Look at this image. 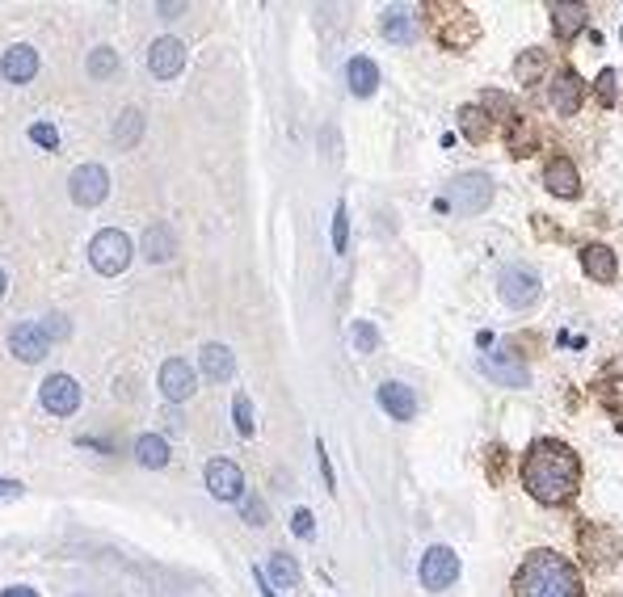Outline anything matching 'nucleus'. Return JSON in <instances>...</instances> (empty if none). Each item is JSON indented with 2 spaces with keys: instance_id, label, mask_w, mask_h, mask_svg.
Returning a JSON list of instances; mask_svg holds the SVG:
<instances>
[{
  "instance_id": "obj_1",
  "label": "nucleus",
  "mask_w": 623,
  "mask_h": 597,
  "mask_svg": "<svg viewBox=\"0 0 623 597\" xmlns=\"http://www.w3.org/2000/svg\"><path fill=\"white\" fill-rule=\"evenodd\" d=\"M522 488L539 505H569L581 488V459L556 438H535L522 455Z\"/></svg>"
},
{
  "instance_id": "obj_2",
  "label": "nucleus",
  "mask_w": 623,
  "mask_h": 597,
  "mask_svg": "<svg viewBox=\"0 0 623 597\" xmlns=\"http://www.w3.org/2000/svg\"><path fill=\"white\" fill-rule=\"evenodd\" d=\"M514 597H586V589H581V572L565 555L539 547L514 572Z\"/></svg>"
},
{
  "instance_id": "obj_3",
  "label": "nucleus",
  "mask_w": 623,
  "mask_h": 597,
  "mask_svg": "<svg viewBox=\"0 0 623 597\" xmlns=\"http://www.w3.org/2000/svg\"><path fill=\"white\" fill-rule=\"evenodd\" d=\"M135 249H131V236L127 232H118V228H106V232H97L93 244H89V261H93V270L102 274V278H118L131 265Z\"/></svg>"
},
{
  "instance_id": "obj_4",
  "label": "nucleus",
  "mask_w": 623,
  "mask_h": 597,
  "mask_svg": "<svg viewBox=\"0 0 623 597\" xmlns=\"http://www.w3.org/2000/svg\"><path fill=\"white\" fill-rule=\"evenodd\" d=\"M489 202H493L489 173H459L451 181V207L459 215H480V211H489Z\"/></svg>"
},
{
  "instance_id": "obj_5",
  "label": "nucleus",
  "mask_w": 623,
  "mask_h": 597,
  "mask_svg": "<svg viewBox=\"0 0 623 597\" xmlns=\"http://www.w3.org/2000/svg\"><path fill=\"white\" fill-rule=\"evenodd\" d=\"M68 194L76 207H102L110 198V173L102 164H80V169L68 177Z\"/></svg>"
},
{
  "instance_id": "obj_6",
  "label": "nucleus",
  "mask_w": 623,
  "mask_h": 597,
  "mask_svg": "<svg viewBox=\"0 0 623 597\" xmlns=\"http://www.w3.org/2000/svg\"><path fill=\"white\" fill-rule=\"evenodd\" d=\"M455 576H459V555L451 547H430L426 555H421V585H426L430 593H442V589H451L455 585Z\"/></svg>"
},
{
  "instance_id": "obj_7",
  "label": "nucleus",
  "mask_w": 623,
  "mask_h": 597,
  "mask_svg": "<svg viewBox=\"0 0 623 597\" xmlns=\"http://www.w3.org/2000/svg\"><path fill=\"white\" fill-rule=\"evenodd\" d=\"M51 337H47V328L43 320H26V324H17L13 333H9V354L17 362H43L51 354Z\"/></svg>"
},
{
  "instance_id": "obj_8",
  "label": "nucleus",
  "mask_w": 623,
  "mask_h": 597,
  "mask_svg": "<svg viewBox=\"0 0 623 597\" xmlns=\"http://www.w3.org/2000/svg\"><path fill=\"white\" fill-rule=\"evenodd\" d=\"M497 291H501V299L514 307V312H522V307H531L539 299V274L527 270V265H510V270H501Z\"/></svg>"
},
{
  "instance_id": "obj_9",
  "label": "nucleus",
  "mask_w": 623,
  "mask_h": 597,
  "mask_svg": "<svg viewBox=\"0 0 623 597\" xmlns=\"http://www.w3.org/2000/svg\"><path fill=\"white\" fill-rule=\"evenodd\" d=\"M38 400L51 417H72L80 408V383L72 375H47L43 387H38Z\"/></svg>"
},
{
  "instance_id": "obj_10",
  "label": "nucleus",
  "mask_w": 623,
  "mask_h": 597,
  "mask_svg": "<svg viewBox=\"0 0 623 597\" xmlns=\"http://www.w3.org/2000/svg\"><path fill=\"white\" fill-rule=\"evenodd\" d=\"M548 101H552V110H556L560 118H573V114L581 110V101H586V80H581L577 72H569V68H560V72L552 76Z\"/></svg>"
},
{
  "instance_id": "obj_11",
  "label": "nucleus",
  "mask_w": 623,
  "mask_h": 597,
  "mask_svg": "<svg viewBox=\"0 0 623 597\" xmlns=\"http://www.w3.org/2000/svg\"><path fill=\"white\" fill-rule=\"evenodd\" d=\"M480 370L493 379V383H501V387H527V366H522V358L514 354V349H497V354H485L480 358Z\"/></svg>"
},
{
  "instance_id": "obj_12",
  "label": "nucleus",
  "mask_w": 623,
  "mask_h": 597,
  "mask_svg": "<svg viewBox=\"0 0 623 597\" xmlns=\"http://www.w3.org/2000/svg\"><path fill=\"white\" fill-rule=\"evenodd\" d=\"M480 38V22L468 9H447V22L438 26V43L451 47V51H464Z\"/></svg>"
},
{
  "instance_id": "obj_13",
  "label": "nucleus",
  "mask_w": 623,
  "mask_h": 597,
  "mask_svg": "<svg viewBox=\"0 0 623 597\" xmlns=\"http://www.w3.org/2000/svg\"><path fill=\"white\" fill-rule=\"evenodd\" d=\"M207 488L215 501H240V492H245V476H240V467L232 459H211L207 463Z\"/></svg>"
},
{
  "instance_id": "obj_14",
  "label": "nucleus",
  "mask_w": 623,
  "mask_h": 597,
  "mask_svg": "<svg viewBox=\"0 0 623 597\" xmlns=\"http://www.w3.org/2000/svg\"><path fill=\"white\" fill-rule=\"evenodd\" d=\"M148 68L156 80H173L186 68V47L177 43V38H156L152 51H148Z\"/></svg>"
},
{
  "instance_id": "obj_15",
  "label": "nucleus",
  "mask_w": 623,
  "mask_h": 597,
  "mask_svg": "<svg viewBox=\"0 0 623 597\" xmlns=\"http://www.w3.org/2000/svg\"><path fill=\"white\" fill-rule=\"evenodd\" d=\"M160 391H165V400H173V404L190 400L194 396V370H190V362L169 358L165 366H160Z\"/></svg>"
},
{
  "instance_id": "obj_16",
  "label": "nucleus",
  "mask_w": 623,
  "mask_h": 597,
  "mask_svg": "<svg viewBox=\"0 0 623 597\" xmlns=\"http://www.w3.org/2000/svg\"><path fill=\"white\" fill-rule=\"evenodd\" d=\"M34 72H38V51L30 43H17L0 55V76H5L9 85H26V80H34Z\"/></svg>"
},
{
  "instance_id": "obj_17",
  "label": "nucleus",
  "mask_w": 623,
  "mask_h": 597,
  "mask_svg": "<svg viewBox=\"0 0 623 597\" xmlns=\"http://www.w3.org/2000/svg\"><path fill=\"white\" fill-rule=\"evenodd\" d=\"M544 185L556 198H577L581 194V177H577V164L569 156H552L548 169H544Z\"/></svg>"
},
{
  "instance_id": "obj_18",
  "label": "nucleus",
  "mask_w": 623,
  "mask_h": 597,
  "mask_svg": "<svg viewBox=\"0 0 623 597\" xmlns=\"http://www.w3.org/2000/svg\"><path fill=\"white\" fill-rule=\"evenodd\" d=\"M581 270H586L594 282L611 286L619 278V261H615V253L607 249V244H586V249H581Z\"/></svg>"
},
{
  "instance_id": "obj_19",
  "label": "nucleus",
  "mask_w": 623,
  "mask_h": 597,
  "mask_svg": "<svg viewBox=\"0 0 623 597\" xmlns=\"http://www.w3.org/2000/svg\"><path fill=\"white\" fill-rule=\"evenodd\" d=\"M379 408H384L388 417H396V421H413V413H417L413 387H405V383H379Z\"/></svg>"
},
{
  "instance_id": "obj_20",
  "label": "nucleus",
  "mask_w": 623,
  "mask_h": 597,
  "mask_svg": "<svg viewBox=\"0 0 623 597\" xmlns=\"http://www.w3.org/2000/svg\"><path fill=\"white\" fill-rule=\"evenodd\" d=\"M203 375L211 379V383H228L232 375H236V354L228 345H219V341H211V345H203Z\"/></svg>"
},
{
  "instance_id": "obj_21",
  "label": "nucleus",
  "mask_w": 623,
  "mask_h": 597,
  "mask_svg": "<svg viewBox=\"0 0 623 597\" xmlns=\"http://www.w3.org/2000/svg\"><path fill=\"white\" fill-rule=\"evenodd\" d=\"M346 80H350V93H354V97H371V93L379 89V68L371 64L367 55H358V59H350Z\"/></svg>"
},
{
  "instance_id": "obj_22",
  "label": "nucleus",
  "mask_w": 623,
  "mask_h": 597,
  "mask_svg": "<svg viewBox=\"0 0 623 597\" xmlns=\"http://www.w3.org/2000/svg\"><path fill=\"white\" fill-rule=\"evenodd\" d=\"M177 253V236L169 232V223H152V228L144 232V257L148 261H169Z\"/></svg>"
},
{
  "instance_id": "obj_23",
  "label": "nucleus",
  "mask_w": 623,
  "mask_h": 597,
  "mask_svg": "<svg viewBox=\"0 0 623 597\" xmlns=\"http://www.w3.org/2000/svg\"><path fill=\"white\" fill-rule=\"evenodd\" d=\"M548 13H552V26H556L560 38H573L581 26H586V17H590L586 5H548Z\"/></svg>"
},
{
  "instance_id": "obj_24",
  "label": "nucleus",
  "mask_w": 623,
  "mask_h": 597,
  "mask_svg": "<svg viewBox=\"0 0 623 597\" xmlns=\"http://www.w3.org/2000/svg\"><path fill=\"white\" fill-rule=\"evenodd\" d=\"M135 459L160 471V467H169V442L160 438V434H144V438H135Z\"/></svg>"
},
{
  "instance_id": "obj_25",
  "label": "nucleus",
  "mask_w": 623,
  "mask_h": 597,
  "mask_svg": "<svg viewBox=\"0 0 623 597\" xmlns=\"http://www.w3.org/2000/svg\"><path fill=\"white\" fill-rule=\"evenodd\" d=\"M384 38H392V43H413V38H417V17L409 9H388L384 13Z\"/></svg>"
},
{
  "instance_id": "obj_26",
  "label": "nucleus",
  "mask_w": 623,
  "mask_h": 597,
  "mask_svg": "<svg viewBox=\"0 0 623 597\" xmlns=\"http://www.w3.org/2000/svg\"><path fill=\"white\" fill-rule=\"evenodd\" d=\"M459 127H464V135L472 143H485L489 131H493V114H485L480 106H464V110H459Z\"/></svg>"
},
{
  "instance_id": "obj_27",
  "label": "nucleus",
  "mask_w": 623,
  "mask_h": 597,
  "mask_svg": "<svg viewBox=\"0 0 623 597\" xmlns=\"http://www.w3.org/2000/svg\"><path fill=\"white\" fill-rule=\"evenodd\" d=\"M139 135H144V114H139L135 106H127L114 122V143L118 148H131V143H139Z\"/></svg>"
},
{
  "instance_id": "obj_28",
  "label": "nucleus",
  "mask_w": 623,
  "mask_h": 597,
  "mask_svg": "<svg viewBox=\"0 0 623 597\" xmlns=\"http://www.w3.org/2000/svg\"><path fill=\"white\" fill-rule=\"evenodd\" d=\"M270 585L274 589H295L299 585V564L291 560L287 551H274L270 555Z\"/></svg>"
},
{
  "instance_id": "obj_29",
  "label": "nucleus",
  "mask_w": 623,
  "mask_h": 597,
  "mask_svg": "<svg viewBox=\"0 0 623 597\" xmlns=\"http://www.w3.org/2000/svg\"><path fill=\"white\" fill-rule=\"evenodd\" d=\"M594 93H598V101H602V106H619V101H623V76H619L615 68L598 72V85H594Z\"/></svg>"
},
{
  "instance_id": "obj_30",
  "label": "nucleus",
  "mask_w": 623,
  "mask_h": 597,
  "mask_svg": "<svg viewBox=\"0 0 623 597\" xmlns=\"http://www.w3.org/2000/svg\"><path fill=\"white\" fill-rule=\"evenodd\" d=\"M232 421H236V434L240 438H253L257 421H253V404H249L245 391H236V400H232Z\"/></svg>"
},
{
  "instance_id": "obj_31",
  "label": "nucleus",
  "mask_w": 623,
  "mask_h": 597,
  "mask_svg": "<svg viewBox=\"0 0 623 597\" xmlns=\"http://www.w3.org/2000/svg\"><path fill=\"white\" fill-rule=\"evenodd\" d=\"M85 68H89V76H93V80L114 76V72H118V55H114L110 47H97V51L89 55V64H85Z\"/></svg>"
},
{
  "instance_id": "obj_32",
  "label": "nucleus",
  "mask_w": 623,
  "mask_h": 597,
  "mask_svg": "<svg viewBox=\"0 0 623 597\" xmlns=\"http://www.w3.org/2000/svg\"><path fill=\"white\" fill-rule=\"evenodd\" d=\"M350 244V215H346V202H337V215H333V249L346 253Z\"/></svg>"
},
{
  "instance_id": "obj_33",
  "label": "nucleus",
  "mask_w": 623,
  "mask_h": 597,
  "mask_svg": "<svg viewBox=\"0 0 623 597\" xmlns=\"http://www.w3.org/2000/svg\"><path fill=\"white\" fill-rule=\"evenodd\" d=\"M548 64V55L544 51H527V55H518V64H514V72H518V80H531L539 68Z\"/></svg>"
},
{
  "instance_id": "obj_34",
  "label": "nucleus",
  "mask_w": 623,
  "mask_h": 597,
  "mask_svg": "<svg viewBox=\"0 0 623 597\" xmlns=\"http://www.w3.org/2000/svg\"><path fill=\"white\" fill-rule=\"evenodd\" d=\"M354 345H358V354H371V349L379 345V333H375V324L358 320V324H354Z\"/></svg>"
},
{
  "instance_id": "obj_35",
  "label": "nucleus",
  "mask_w": 623,
  "mask_h": 597,
  "mask_svg": "<svg viewBox=\"0 0 623 597\" xmlns=\"http://www.w3.org/2000/svg\"><path fill=\"white\" fill-rule=\"evenodd\" d=\"M30 139L38 143V148H47V152L59 148V131L51 127V122H34V127H30Z\"/></svg>"
},
{
  "instance_id": "obj_36",
  "label": "nucleus",
  "mask_w": 623,
  "mask_h": 597,
  "mask_svg": "<svg viewBox=\"0 0 623 597\" xmlns=\"http://www.w3.org/2000/svg\"><path fill=\"white\" fill-rule=\"evenodd\" d=\"M43 328H47V337H51V341H68V337H72L68 316H59V312H51V316L43 320Z\"/></svg>"
},
{
  "instance_id": "obj_37",
  "label": "nucleus",
  "mask_w": 623,
  "mask_h": 597,
  "mask_svg": "<svg viewBox=\"0 0 623 597\" xmlns=\"http://www.w3.org/2000/svg\"><path fill=\"white\" fill-rule=\"evenodd\" d=\"M291 530L299 534V539H312V530H316V526H312V513H308V509H295V518H291Z\"/></svg>"
},
{
  "instance_id": "obj_38",
  "label": "nucleus",
  "mask_w": 623,
  "mask_h": 597,
  "mask_svg": "<svg viewBox=\"0 0 623 597\" xmlns=\"http://www.w3.org/2000/svg\"><path fill=\"white\" fill-rule=\"evenodd\" d=\"M245 522H249V526H266V505H261L257 497L245 501Z\"/></svg>"
},
{
  "instance_id": "obj_39",
  "label": "nucleus",
  "mask_w": 623,
  "mask_h": 597,
  "mask_svg": "<svg viewBox=\"0 0 623 597\" xmlns=\"http://www.w3.org/2000/svg\"><path fill=\"white\" fill-rule=\"evenodd\" d=\"M316 459H320V471H325V488H329V492H337V480H333V463H329V455H325V442H316Z\"/></svg>"
},
{
  "instance_id": "obj_40",
  "label": "nucleus",
  "mask_w": 623,
  "mask_h": 597,
  "mask_svg": "<svg viewBox=\"0 0 623 597\" xmlns=\"http://www.w3.org/2000/svg\"><path fill=\"white\" fill-rule=\"evenodd\" d=\"M26 484L22 480H0V501H9V497H22Z\"/></svg>"
},
{
  "instance_id": "obj_41",
  "label": "nucleus",
  "mask_w": 623,
  "mask_h": 597,
  "mask_svg": "<svg viewBox=\"0 0 623 597\" xmlns=\"http://www.w3.org/2000/svg\"><path fill=\"white\" fill-rule=\"evenodd\" d=\"M253 581H257V589H261V597H278V589L266 581V572H261V568H253Z\"/></svg>"
},
{
  "instance_id": "obj_42",
  "label": "nucleus",
  "mask_w": 623,
  "mask_h": 597,
  "mask_svg": "<svg viewBox=\"0 0 623 597\" xmlns=\"http://www.w3.org/2000/svg\"><path fill=\"white\" fill-rule=\"evenodd\" d=\"M0 597H38L30 585H9V589H0Z\"/></svg>"
},
{
  "instance_id": "obj_43",
  "label": "nucleus",
  "mask_w": 623,
  "mask_h": 597,
  "mask_svg": "<svg viewBox=\"0 0 623 597\" xmlns=\"http://www.w3.org/2000/svg\"><path fill=\"white\" fill-rule=\"evenodd\" d=\"M5 291H9V274L0 270V299H5Z\"/></svg>"
}]
</instances>
